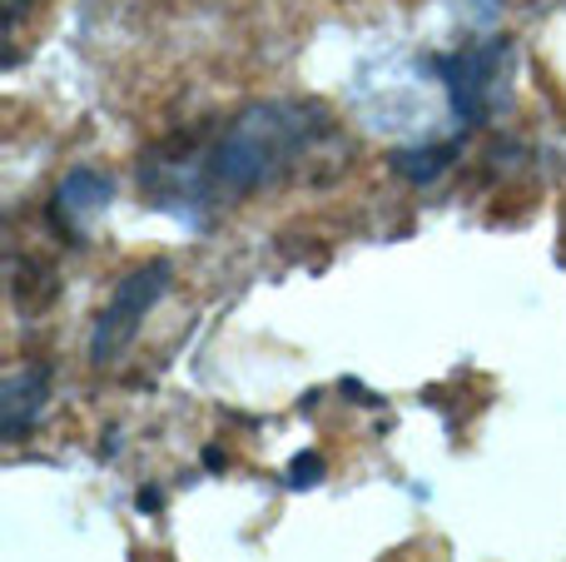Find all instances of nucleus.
<instances>
[{
  "label": "nucleus",
  "mask_w": 566,
  "mask_h": 562,
  "mask_svg": "<svg viewBox=\"0 0 566 562\" xmlns=\"http://www.w3.org/2000/svg\"><path fill=\"white\" fill-rule=\"evenodd\" d=\"M45 394H50V374L35 364L6 378V388H0V434L10 444H20L30 434V424L45 414Z\"/></svg>",
  "instance_id": "5"
},
{
  "label": "nucleus",
  "mask_w": 566,
  "mask_h": 562,
  "mask_svg": "<svg viewBox=\"0 0 566 562\" xmlns=\"http://www.w3.org/2000/svg\"><path fill=\"white\" fill-rule=\"evenodd\" d=\"M169 289V264L165 259H149V264H139L135 274L119 279L115 299H109V309L99 314L95 324V339H90V354H95V364H115L119 354L129 348V339L139 334V324H145V314L165 299Z\"/></svg>",
  "instance_id": "2"
},
{
  "label": "nucleus",
  "mask_w": 566,
  "mask_h": 562,
  "mask_svg": "<svg viewBox=\"0 0 566 562\" xmlns=\"http://www.w3.org/2000/svg\"><path fill=\"white\" fill-rule=\"evenodd\" d=\"M105 205H109V175H99V169H75V175H65V185L50 195L45 219L65 244H85L90 225H95V215H105Z\"/></svg>",
  "instance_id": "3"
},
{
  "label": "nucleus",
  "mask_w": 566,
  "mask_h": 562,
  "mask_svg": "<svg viewBox=\"0 0 566 562\" xmlns=\"http://www.w3.org/2000/svg\"><path fill=\"white\" fill-rule=\"evenodd\" d=\"M502 60H507V45H482V50H468V55H452L438 65L442 75H448V95L462 119L488 115V95H492V85H497Z\"/></svg>",
  "instance_id": "4"
},
{
  "label": "nucleus",
  "mask_w": 566,
  "mask_h": 562,
  "mask_svg": "<svg viewBox=\"0 0 566 562\" xmlns=\"http://www.w3.org/2000/svg\"><path fill=\"white\" fill-rule=\"evenodd\" d=\"M60 279H55V264L40 254H10V299H15L20 314H40V309H50V299H55Z\"/></svg>",
  "instance_id": "6"
},
{
  "label": "nucleus",
  "mask_w": 566,
  "mask_h": 562,
  "mask_svg": "<svg viewBox=\"0 0 566 562\" xmlns=\"http://www.w3.org/2000/svg\"><path fill=\"white\" fill-rule=\"evenodd\" d=\"M35 0H6V65H15L20 50H25V25Z\"/></svg>",
  "instance_id": "7"
},
{
  "label": "nucleus",
  "mask_w": 566,
  "mask_h": 562,
  "mask_svg": "<svg viewBox=\"0 0 566 562\" xmlns=\"http://www.w3.org/2000/svg\"><path fill=\"white\" fill-rule=\"evenodd\" d=\"M348 135L318 100H259L214 125L185 129L149 149L139 189L155 209L209 225L219 209L244 205L279 185H318L348 169Z\"/></svg>",
  "instance_id": "1"
}]
</instances>
